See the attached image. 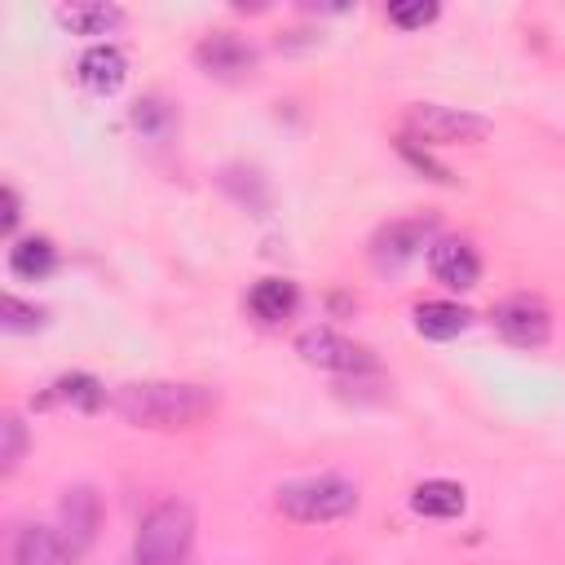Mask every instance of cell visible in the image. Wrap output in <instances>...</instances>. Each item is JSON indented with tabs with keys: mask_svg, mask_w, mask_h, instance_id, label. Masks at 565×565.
Segmentation results:
<instances>
[{
	"mask_svg": "<svg viewBox=\"0 0 565 565\" xmlns=\"http://www.w3.org/2000/svg\"><path fill=\"white\" fill-rule=\"evenodd\" d=\"M115 411L137 424V428H194L216 411V393L207 384H168V380H146V384H124L115 388Z\"/></svg>",
	"mask_w": 565,
	"mask_h": 565,
	"instance_id": "obj_1",
	"label": "cell"
},
{
	"mask_svg": "<svg viewBox=\"0 0 565 565\" xmlns=\"http://www.w3.org/2000/svg\"><path fill=\"white\" fill-rule=\"evenodd\" d=\"M274 508L300 525H318V521H340L358 508V486L344 477H305V481H287L274 490Z\"/></svg>",
	"mask_w": 565,
	"mask_h": 565,
	"instance_id": "obj_2",
	"label": "cell"
},
{
	"mask_svg": "<svg viewBox=\"0 0 565 565\" xmlns=\"http://www.w3.org/2000/svg\"><path fill=\"white\" fill-rule=\"evenodd\" d=\"M190 539H194V512L185 503L168 499L141 516L132 556H137V565H181L190 552Z\"/></svg>",
	"mask_w": 565,
	"mask_h": 565,
	"instance_id": "obj_3",
	"label": "cell"
},
{
	"mask_svg": "<svg viewBox=\"0 0 565 565\" xmlns=\"http://www.w3.org/2000/svg\"><path fill=\"white\" fill-rule=\"evenodd\" d=\"M406 132H411V141H424V146H468V141L490 137V119H481L472 110L419 102L406 110Z\"/></svg>",
	"mask_w": 565,
	"mask_h": 565,
	"instance_id": "obj_4",
	"label": "cell"
},
{
	"mask_svg": "<svg viewBox=\"0 0 565 565\" xmlns=\"http://www.w3.org/2000/svg\"><path fill=\"white\" fill-rule=\"evenodd\" d=\"M494 327H499V335L508 340V344H516V349H539V344H547V335H552V313H547V305L539 300V296H508L499 309H494Z\"/></svg>",
	"mask_w": 565,
	"mask_h": 565,
	"instance_id": "obj_5",
	"label": "cell"
},
{
	"mask_svg": "<svg viewBox=\"0 0 565 565\" xmlns=\"http://www.w3.org/2000/svg\"><path fill=\"white\" fill-rule=\"evenodd\" d=\"M296 353L305 358V362H313V366H327V371H375V358L362 349V344H353L349 335H340V331H327V327H313V331H305L300 340H296Z\"/></svg>",
	"mask_w": 565,
	"mask_h": 565,
	"instance_id": "obj_6",
	"label": "cell"
},
{
	"mask_svg": "<svg viewBox=\"0 0 565 565\" xmlns=\"http://www.w3.org/2000/svg\"><path fill=\"white\" fill-rule=\"evenodd\" d=\"M194 62H199V71H207V75H216V79H238V75H247V71L256 66V53H252V44H243L238 35L216 31V35H203V40L194 44Z\"/></svg>",
	"mask_w": 565,
	"mask_h": 565,
	"instance_id": "obj_7",
	"label": "cell"
},
{
	"mask_svg": "<svg viewBox=\"0 0 565 565\" xmlns=\"http://www.w3.org/2000/svg\"><path fill=\"white\" fill-rule=\"evenodd\" d=\"M428 269H433V278H437L441 287L468 291V287H477V278H481V256H477L472 243H463V238H441V243H433V252H428Z\"/></svg>",
	"mask_w": 565,
	"mask_h": 565,
	"instance_id": "obj_8",
	"label": "cell"
},
{
	"mask_svg": "<svg viewBox=\"0 0 565 565\" xmlns=\"http://www.w3.org/2000/svg\"><path fill=\"white\" fill-rule=\"evenodd\" d=\"M428 234H433V216L388 221V225L375 230V238H371V256H375V265H402V260H411V256L424 247Z\"/></svg>",
	"mask_w": 565,
	"mask_h": 565,
	"instance_id": "obj_9",
	"label": "cell"
},
{
	"mask_svg": "<svg viewBox=\"0 0 565 565\" xmlns=\"http://www.w3.org/2000/svg\"><path fill=\"white\" fill-rule=\"evenodd\" d=\"M97 525H102V503L88 486H75L66 490L62 499V543L71 547V556L88 552V543L97 539Z\"/></svg>",
	"mask_w": 565,
	"mask_h": 565,
	"instance_id": "obj_10",
	"label": "cell"
},
{
	"mask_svg": "<svg viewBox=\"0 0 565 565\" xmlns=\"http://www.w3.org/2000/svg\"><path fill=\"white\" fill-rule=\"evenodd\" d=\"M124 75H128V62H124V53H119L115 44H93V49H84V57H79V79H84L93 93H115V88L124 84Z\"/></svg>",
	"mask_w": 565,
	"mask_h": 565,
	"instance_id": "obj_11",
	"label": "cell"
},
{
	"mask_svg": "<svg viewBox=\"0 0 565 565\" xmlns=\"http://www.w3.org/2000/svg\"><path fill=\"white\" fill-rule=\"evenodd\" d=\"M13 565H71V547L62 543V534H53L44 525H26V530H18Z\"/></svg>",
	"mask_w": 565,
	"mask_h": 565,
	"instance_id": "obj_12",
	"label": "cell"
},
{
	"mask_svg": "<svg viewBox=\"0 0 565 565\" xmlns=\"http://www.w3.org/2000/svg\"><path fill=\"white\" fill-rule=\"evenodd\" d=\"M468 322H472V313L463 305H450V300H424L415 309V331L424 340H455Z\"/></svg>",
	"mask_w": 565,
	"mask_h": 565,
	"instance_id": "obj_13",
	"label": "cell"
},
{
	"mask_svg": "<svg viewBox=\"0 0 565 565\" xmlns=\"http://www.w3.org/2000/svg\"><path fill=\"white\" fill-rule=\"evenodd\" d=\"M57 22H62L66 31H75V35H106L110 26L124 22V9L79 0V4H62V9H57Z\"/></svg>",
	"mask_w": 565,
	"mask_h": 565,
	"instance_id": "obj_14",
	"label": "cell"
},
{
	"mask_svg": "<svg viewBox=\"0 0 565 565\" xmlns=\"http://www.w3.org/2000/svg\"><path fill=\"white\" fill-rule=\"evenodd\" d=\"M247 305H252V313H256L260 322H282V318L296 309V282H287V278H260V282L252 287Z\"/></svg>",
	"mask_w": 565,
	"mask_h": 565,
	"instance_id": "obj_15",
	"label": "cell"
},
{
	"mask_svg": "<svg viewBox=\"0 0 565 565\" xmlns=\"http://www.w3.org/2000/svg\"><path fill=\"white\" fill-rule=\"evenodd\" d=\"M411 508L419 516H459L463 512V486L459 481H419L411 494Z\"/></svg>",
	"mask_w": 565,
	"mask_h": 565,
	"instance_id": "obj_16",
	"label": "cell"
},
{
	"mask_svg": "<svg viewBox=\"0 0 565 565\" xmlns=\"http://www.w3.org/2000/svg\"><path fill=\"white\" fill-rule=\"evenodd\" d=\"M53 265H57V252H53V243L40 238V234H35V238H22V243L9 247V269H13L18 278H26V282L53 274Z\"/></svg>",
	"mask_w": 565,
	"mask_h": 565,
	"instance_id": "obj_17",
	"label": "cell"
},
{
	"mask_svg": "<svg viewBox=\"0 0 565 565\" xmlns=\"http://www.w3.org/2000/svg\"><path fill=\"white\" fill-rule=\"evenodd\" d=\"M53 397H62V402H71V406H79V411H97L102 406V384L93 380V375H62L57 384H53Z\"/></svg>",
	"mask_w": 565,
	"mask_h": 565,
	"instance_id": "obj_18",
	"label": "cell"
},
{
	"mask_svg": "<svg viewBox=\"0 0 565 565\" xmlns=\"http://www.w3.org/2000/svg\"><path fill=\"white\" fill-rule=\"evenodd\" d=\"M0 433H4V450H0V472L9 477V472L18 468V459H22V450H26V428H22V419H18V415H4Z\"/></svg>",
	"mask_w": 565,
	"mask_h": 565,
	"instance_id": "obj_19",
	"label": "cell"
},
{
	"mask_svg": "<svg viewBox=\"0 0 565 565\" xmlns=\"http://www.w3.org/2000/svg\"><path fill=\"white\" fill-rule=\"evenodd\" d=\"M433 18H437V4H433V0H411V4H393V9H388V22L402 26V31L428 26Z\"/></svg>",
	"mask_w": 565,
	"mask_h": 565,
	"instance_id": "obj_20",
	"label": "cell"
},
{
	"mask_svg": "<svg viewBox=\"0 0 565 565\" xmlns=\"http://www.w3.org/2000/svg\"><path fill=\"white\" fill-rule=\"evenodd\" d=\"M44 322V313L35 309V305H22L18 296H4V327L9 331H31V327H40Z\"/></svg>",
	"mask_w": 565,
	"mask_h": 565,
	"instance_id": "obj_21",
	"label": "cell"
},
{
	"mask_svg": "<svg viewBox=\"0 0 565 565\" xmlns=\"http://www.w3.org/2000/svg\"><path fill=\"white\" fill-rule=\"evenodd\" d=\"M0 203H4V212H0V234H13V225H18V190L4 185V190H0Z\"/></svg>",
	"mask_w": 565,
	"mask_h": 565,
	"instance_id": "obj_22",
	"label": "cell"
}]
</instances>
